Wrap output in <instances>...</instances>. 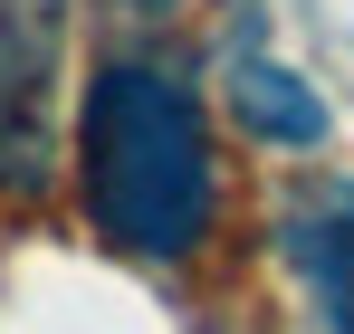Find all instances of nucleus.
Returning a JSON list of instances; mask_svg holds the SVG:
<instances>
[{
  "mask_svg": "<svg viewBox=\"0 0 354 334\" xmlns=\"http://www.w3.org/2000/svg\"><path fill=\"white\" fill-rule=\"evenodd\" d=\"M77 181L86 220L124 258H192L211 239V134L192 86L163 67H106L77 106Z\"/></svg>",
  "mask_w": 354,
  "mask_h": 334,
  "instance_id": "1",
  "label": "nucleus"
},
{
  "mask_svg": "<svg viewBox=\"0 0 354 334\" xmlns=\"http://www.w3.org/2000/svg\"><path fill=\"white\" fill-rule=\"evenodd\" d=\"M39 96H48V19L0 0V181H39Z\"/></svg>",
  "mask_w": 354,
  "mask_h": 334,
  "instance_id": "2",
  "label": "nucleus"
},
{
  "mask_svg": "<svg viewBox=\"0 0 354 334\" xmlns=\"http://www.w3.org/2000/svg\"><path fill=\"white\" fill-rule=\"evenodd\" d=\"M288 258L316 296L326 334H354V181H335L326 201H306L288 220Z\"/></svg>",
  "mask_w": 354,
  "mask_h": 334,
  "instance_id": "3",
  "label": "nucleus"
},
{
  "mask_svg": "<svg viewBox=\"0 0 354 334\" xmlns=\"http://www.w3.org/2000/svg\"><path fill=\"white\" fill-rule=\"evenodd\" d=\"M230 106L249 134H268V144H326V106H316V86H297L278 57H239L230 48Z\"/></svg>",
  "mask_w": 354,
  "mask_h": 334,
  "instance_id": "4",
  "label": "nucleus"
}]
</instances>
